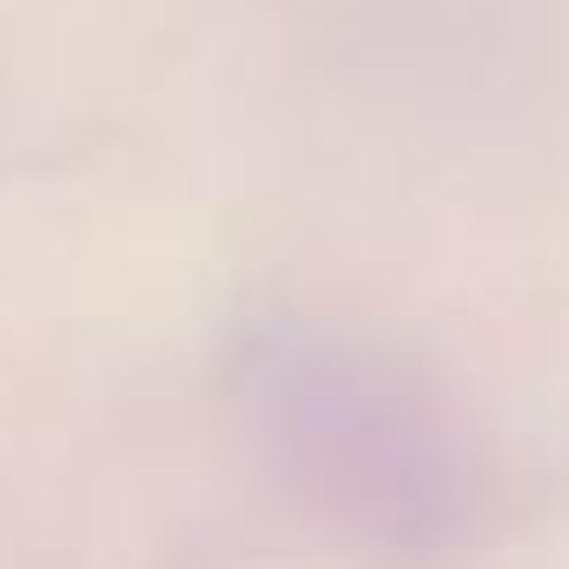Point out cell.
Wrapping results in <instances>:
<instances>
[{
	"label": "cell",
	"instance_id": "1",
	"mask_svg": "<svg viewBox=\"0 0 569 569\" xmlns=\"http://www.w3.org/2000/svg\"><path fill=\"white\" fill-rule=\"evenodd\" d=\"M246 389L267 447L325 512L389 541H440L461 519V440L389 361L318 332H260Z\"/></svg>",
	"mask_w": 569,
	"mask_h": 569
}]
</instances>
